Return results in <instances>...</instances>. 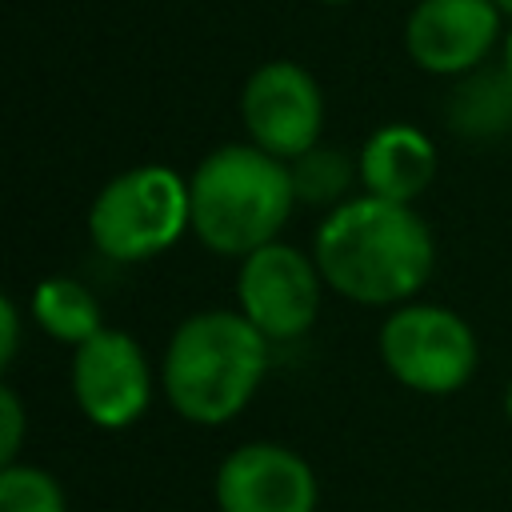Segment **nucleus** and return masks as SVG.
Instances as JSON below:
<instances>
[{"instance_id": "ddd939ff", "label": "nucleus", "mask_w": 512, "mask_h": 512, "mask_svg": "<svg viewBox=\"0 0 512 512\" xmlns=\"http://www.w3.org/2000/svg\"><path fill=\"white\" fill-rule=\"evenodd\" d=\"M448 124L460 136H496L512 124V76L508 68L468 72L448 96Z\"/></svg>"}, {"instance_id": "6ab92c4d", "label": "nucleus", "mask_w": 512, "mask_h": 512, "mask_svg": "<svg viewBox=\"0 0 512 512\" xmlns=\"http://www.w3.org/2000/svg\"><path fill=\"white\" fill-rule=\"evenodd\" d=\"M504 412H508V420H512V380H508V392H504Z\"/></svg>"}, {"instance_id": "423d86ee", "label": "nucleus", "mask_w": 512, "mask_h": 512, "mask_svg": "<svg viewBox=\"0 0 512 512\" xmlns=\"http://www.w3.org/2000/svg\"><path fill=\"white\" fill-rule=\"evenodd\" d=\"M240 120L248 144L264 148L284 164L300 160L320 144V128H324V96L316 76L292 60L260 64L244 80Z\"/></svg>"}, {"instance_id": "9d476101", "label": "nucleus", "mask_w": 512, "mask_h": 512, "mask_svg": "<svg viewBox=\"0 0 512 512\" xmlns=\"http://www.w3.org/2000/svg\"><path fill=\"white\" fill-rule=\"evenodd\" d=\"M316 500V472L284 444H240L216 472L220 512H316Z\"/></svg>"}, {"instance_id": "aec40b11", "label": "nucleus", "mask_w": 512, "mask_h": 512, "mask_svg": "<svg viewBox=\"0 0 512 512\" xmlns=\"http://www.w3.org/2000/svg\"><path fill=\"white\" fill-rule=\"evenodd\" d=\"M500 4V12H512V0H496Z\"/></svg>"}, {"instance_id": "f257e3e1", "label": "nucleus", "mask_w": 512, "mask_h": 512, "mask_svg": "<svg viewBox=\"0 0 512 512\" xmlns=\"http://www.w3.org/2000/svg\"><path fill=\"white\" fill-rule=\"evenodd\" d=\"M312 260L328 288L356 304H404L428 280L436 248L428 224L380 196H352L316 228Z\"/></svg>"}, {"instance_id": "4468645a", "label": "nucleus", "mask_w": 512, "mask_h": 512, "mask_svg": "<svg viewBox=\"0 0 512 512\" xmlns=\"http://www.w3.org/2000/svg\"><path fill=\"white\" fill-rule=\"evenodd\" d=\"M288 172H292L296 200H304V204H332V208H340L344 204L340 196L352 184V164L336 148H320V144L312 152H304L300 160H292Z\"/></svg>"}, {"instance_id": "f03ea898", "label": "nucleus", "mask_w": 512, "mask_h": 512, "mask_svg": "<svg viewBox=\"0 0 512 512\" xmlns=\"http://www.w3.org/2000/svg\"><path fill=\"white\" fill-rule=\"evenodd\" d=\"M188 196H192L196 240L220 256H240V260L272 244L296 204L288 164L256 144L212 148L196 164L188 180Z\"/></svg>"}, {"instance_id": "6e6552de", "label": "nucleus", "mask_w": 512, "mask_h": 512, "mask_svg": "<svg viewBox=\"0 0 512 512\" xmlns=\"http://www.w3.org/2000/svg\"><path fill=\"white\" fill-rule=\"evenodd\" d=\"M72 396L100 428L132 424L152 400V368L144 348L116 328H100L72 356Z\"/></svg>"}, {"instance_id": "7ed1b4c3", "label": "nucleus", "mask_w": 512, "mask_h": 512, "mask_svg": "<svg viewBox=\"0 0 512 512\" xmlns=\"http://www.w3.org/2000/svg\"><path fill=\"white\" fill-rule=\"evenodd\" d=\"M268 368V340L248 324L244 312L208 308L188 316L164 352L160 384L168 404L192 424L232 420Z\"/></svg>"}, {"instance_id": "f8f14e48", "label": "nucleus", "mask_w": 512, "mask_h": 512, "mask_svg": "<svg viewBox=\"0 0 512 512\" xmlns=\"http://www.w3.org/2000/svg\"><path fill=\"white\" fill-rule=\"evenodd\" d=\"M32 316H36V324L52 340L72 344V348H80L84 340H92L104 328L100 324V304H96L92 288L72 280V276L40 280L36 292H32Z\"/></svg>"}, {"instance_id": "dca6fc26", "label": "nucleus", "mask_w": 512, "mask_h": 512, "mask_svg": "<svg viewBox=\"0 0 512 512\" xmlns=\"http://www.w3.org/2000/svg\"><path fill=\"white\" fill-rule=\"evenodd\" d=\"M20 440H24V404L20 396L4 384L0 388V464H16V452H20Z\"/></svg>"}, {"instance_id": "20e7f679", "label": "nucleus", "mask_w": 512, "mask_h": 512, "mask_svg": "<svg viewBox=\"0 0 512 512\" xmlns=\"http://www.w3.org/2000/svg\"><path fill=\"white\" fill-rule=\"evenodd\" d=\"M188 224H192L188 180L164 164H140L112 176L88 208L92 244L120 264L148 260L172 248Z\"/></svg>"}, {"instance_id": "2eb2a0df", "label": "nucleus", "mask_w": 512, "mask_h": 512, "mask_svg": "<svg viewBox=\"0 0 512 512\" xmlns=\"http://www.w3.org/2000/svg\"><path fill=\"white\" fill-rule=\"evenodd\" d=\"M0 512H68L64 488L36 464L0 468Z\"/></svg>"}, {"instance_id": "1a4fd4ad", "label": "nucleus", "mask_w": 512, "mask_h": 512, "mask_svg": "<svg viewBox=\"0 0 512 512\" xmlns=\"http://www.w3.org/2000/svg\"><path fill=\"white\" fill-rule=\"evenodd\" d=\"M500 36L496 0H420L404 24L408 56L432 76H468Z\"/></svg>"}, {"instance_id": "0eeeda50", "label": "nucleus", "mask_w": 512, "mask_h": 512, "mask_svg": "<svg viewBox=\"0 0 512 512\" xmlns=\"http://www.w3.org/2000/svg\"><path fill=\"white\" fill-rule=\"evenodd\" d=\"M320 268L292 244H264L244 256L236 276V300L248 324L272 340L304 336L320 316Z\"/></svg>"}, {"instance_id": "a211bd4d", "label": "nucleus", "mask_w": 512, "mask_h": 512, "mask_svg": "<svg viewBox=\"0 0 512 512\" xmlns=\"http://www.w3.org/2000/svg\"><path fill=\"white\" fill-rule=\"evenodd\" d=\"M504 68H508V76H512V32H508V40H504Z\"/></svg>"}, {"instance_id": "39448f33", "label": "nucleus", "mask_w": 512, "mask_h": 512, "mask_svg": "<svg viewBox=\"0 0 512 512\" xmlns=\"http://www.w3.org/2000/svg\"><path fill=\"white\" fill-rule=\"evenodd\" d=\"M380 360L404 388L444 396L472 380L480 348L456 312L440 304H400L380 324Z\"/></svg>"}, {"instance_id": "412c9836", "label": "nucleus", "mask_w": 512, "mask_h": 512, "mask_svg": "<svg viewBox=\"0 0 512 512\" xmlns=\"http://www.w3.org/2000/svg\"><path fill=\"white\" fill-rule=\"evenodd\" d=\"M324 4H344V0H324Z\"/></svg>"}, {"instance_id": "f3484780", "label": "nucleus", "mask_w": 512, "mask_h": 512, "mask_svg": "<svg viewBox=\"0 0 512 512\" xmlns=\"http://www.w3.org/2000/svg\"><path fill=\"white\" fill-rule=\"evenodd\" d=\"M0 364L8 368L12 356H16V344H20V320H16V300H0Z\"/></svg>"}, {"instance_id": "9b49d317", "label": "nucleus", "mask_w": 512, "mask_h": 512, "mask_svg": "<svg viewBox=\"0 0 512 512\" xmlns=\"http://www.w3.org/2000/svg\"><path fill=\"white\" fill-rule=\"evenodd\" d=\"M356 176L368 196L412 204L436 176V148L412 124H384L364 140Z\"/></svg>"}]
</instances>
